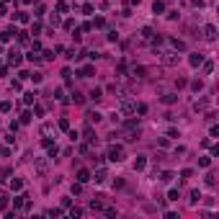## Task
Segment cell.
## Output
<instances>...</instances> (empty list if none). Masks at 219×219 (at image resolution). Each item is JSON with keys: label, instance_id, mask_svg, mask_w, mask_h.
I'll return each mask as SVG.
<instances>
[{"label": "cell", "instance_id": "cell-5", "mask_svg": "<svg viewBox=\"0 0 219 219\" xmlns=\"http://www.w3.org/2000/svg\"><path fill=\"white\" fill-rule=\"evenodd\" d=\"M108 178V173H106V167H98V170H96V175H93V178L90 180H96V183H103V180Z\"/></svg>", "mask_w": 219, "mask_h": 219}, {"label": "cell", "instance_id": "cell-31", "mask_svg": "<svg viewBox=\"0 0 219 219\" xmlns=\"http://www.w3.org/2000/svg\"><path fill=\"white\" fill-rule=\"evenodd\" d=\"M60 129L67 131V129H70V121H67V119H60Z\"/></svg>", "mask_w": 219, "mask_h": 219}, {"label": "cell", "instance_id": "cell-29", "mask_svg": "<svg viewBox=\"0 0 219 219\" xmlns=\"http://www.w3.org/2000/svg\"><path fill=\"white\" fill-rule=\"evenodd\" d=\"M191 88H193V90H196V93H199V90H201V88H204V83H201V80H193V83H191Z\"/></svg>", "mask_w": 219, "mask_h": 219}, {"label": "cell", "instance_id": "cell-34", "mask_svg": "<svg viewBox=\"0 0 219 219\" xmlns=\"http://www.w3.org/2000/svg\"><path fill=\"white\" fill-rule=\"evenodd\" d=\"M137 114H147V103H137Z\"/></svg>", "mask_w": 219, "mask_h": 219}, {"label": "cell", "instance_id": "cell-20", "mask_svg": "<svg viewBox=\"0 0 219 219\" xmlns=\"http://www.w3.org/2000/svg\"><path fill=\"white\" fill-rule=\"evenodd\" d=\"M204 183H206V186L211 188V186L217 183V175H214V173H206V180H204Z\"/></svg>", "mask_w": 219, "mask_h": 219}, {"label": "cell", "instance_id": "cell-19", "mask_svg": "<svg viewBox=\"0 0 219 219\" xmlns=\"http://www.w3.org/2000/svg\"><path fill=\"white\" fill-rule=\"evenodd\" d=\"M131 111H134V106L129 101H121V114H131Z\"/></svg>", "mask_w": 219, "mask_h": 219}, {"label": "cell", "instance_id": "cell-10", "mask_svg": "<svg viewBox=\"0 0 219 219\" xmlns=\"http://www.w3.org/2000/svg\"><path fill=\"white\" fill-rule=\"evenodd\" d=\"M83 137H85V139L90 142V144L96 142V131H93V126H85V131H83Z\"/></svg>", "mask_w": 219, "mask_h": 219}, {"label": "cell", "instance_id": "cell-41", "mask_svg": "<svg viewBox=\"0 0 219 219\" xmlns=\"http://www.w3.org/2000/svg\"><path fill=\"white\" fill-rule=\"evenodd\" d=\"M39 31H41V26H39V23H34V26H31V34H34V36H39Z\"/></svg>", "mask_w": 219, "mask_h": 219}, {"label": "cell", "instance_id": "cell-40", "mask_svg": "<svg viewBox=\"0 0 219 219\" xmlns=\"http://www.w3.org/2000/svg\"><path fill=\"white\" fill-rule=\"evenodd\" d=\"M83 191V183H72V193H80Z\"/></svg>", "mask_w": 219, "mask_h": 219}, {"label": "cell", "instance_id": "cell-17", "mask_svg": "<svg viewBox=\"0 0 219 219\" xmlns=\"http://www.w3.org/2000/svg\"><path fill=\"white\" fill-rule=\"evenodd\" d=\"M21 188H23V180H21V178H13L10 180V191H21Z\"/></svg>", "mask_w": 219, "mask_h": 219}, {"label": "cell", "instance_id": "cell-22", "mask_svg": "<svg viewBox=\"0 0 219 219\" xmlns=\"http://www.w3.org/2000/svg\"><path fill=\"white\" fill-rule=\"evenodd\" d=\"M34 101H36V93H26V96H23V103H26V106H31Z\"/></svg>", "mask_w": 219, "mask_h": 219}, {"label": "cell", "instance_id": "cell-33", "mask_svg": "<svg viewBox=\"0 0 219 219\" xmlns=\"http://www.w3.org/2000/svg\"><path fill=\"white\" fill-rule=\"evenodd\" d=\"M57 13H67V3H57Z\"/></svg>", "mask_w": 219, "mask_h": 219}, {"label": "cell", "instance_id": "cell-8", "mask_svg": "<svg viewBox=\"0 0 219 219\" xmlns=\"http://www.w3.org/2000/svg\"><path fill=\"white\" fill-rule=\"evenodd\" d=\"M26 199H28V196H16V199H13V209H23V206H28Z\"/></svg>", "mask_w": 219, "mask_h": 219}, {"label": "cell", "instance_id": "cell-16", "mask_svg": "<svg viewBox=\"0 0 219 219\" xmlns=\"http://www.w3.org/2000/svg\"><path fill=\"white\" fill-rule=\"evenodd\" d=\"M163 10H165V3H163V0H157V3L152 5V13H155V16H160Z\"/></svg>", "mask_w": 219, "mask_h": 219}, {"label": "cell", "instance_id": "cell-7", "mask_svg": "<svg viewBox=\"0 0 219 219\" xmlns=\"http://www.w3.org/2000/svg\"><path fill=\"white\" fill-rule=\"evenodd\" d=\"M88 180H90V173H88L85 167H80L77 170V183H88Z\"/></svg>", "mask_w": 219, "mask_h": 219}, {"label": "cell", "instance_id": "cell-42", "mask_svg": "<svg viewBox=\"0 0 219 219\" xmlns=\"http://www.w3.org/2000/svg\"><path fill=\"white\" fill-rule=\"evenodd\" d=\"M206 121H209V124H214V121H217V114H214V111L206 114Z\"/></svg>", "mask_w": 219, "mask_h": 219}, {"label": "cell", "instance_id": "cell-28", "mask_svg": "<svg viewBox=\"0 0 219 219\" xmlns=\"http://www.w3.org/2000/svg\"><path fill=\"white\" fill-rule=\"evenodd\" d=\"M16 18L21 21V23H28V13H23V10H21V13H18V16H16Z\"/></svg>", "mask_w": 219, "mask_h": 219}, {"label": "cell", "instance_id": "cell-36", "mask_svg": "<svg viewBox=\"0 0 219 219\" xmlns=\"http://www.w3.org/2000/svg\"><path fill=\"white\" fill-rule=\"evenodd\" d=\"M93 26H96V28H103L106 21H103V18H96V21H93Z\"/></svg>", "mask_w": 219, "mask_h": 219}, {"label": "cell", "instance_id": "cell-38", "mask_svg": "<svg viewBox=\"0 0 219 219\" xmlns=\"http://www.w3.org/2000/svg\"><path fill=\"white\" fill-rule=\"evenodd\" d=\"M0 209H8V196H0Z\"/></svg>", "mask_w": 219, "mask_h": 219}, {"label": "cell", "instance_id": "cell-30", "mask_svg": "<svg viewBox=\"0 0 219 219\" xmlns=\"http://www.w3.org/2000/svg\"><path fill=\"white\" fill-rule=\"evenodd\" d=\"M31 121V111H23V116H21V124H28Z\"/></svg>", "mask_w": 219, "mask_h": 219}, {"label": "cell", "instance_id": "cell-27", "mask_svg": "<svg viewBox=\"0 0 219 219\" xmlns=\"http://www.w3.org/2000/svg\"><path fill=\"white\" fill-rule=\"evenodd\" d=\"M167 201H178V191H175V188H170V193H167Z\"/></svg>", "mask_w": 219, "mask_h": 219}, {"label": "cell", "instance_id": "cell-12", "mask_svg": "<svg viewBox=\"0 0 219 219\" xmlns=\"http://www.w3.org/2000/svg\"><path fill=\"white\" fill-rule=\"evenodd\" d=\"M144 167H147V160H144V155H139L134 160V170H144Z\"/></svg>", "mask_w": 219, "mask_h": 219}, {"label": "cell", "instance_id": "cell-13", "mask_svg": "<svg viewBox=\"0 0 219 219\" xmlns=\"http://www.w3.org/2000/svg\"><path fill=\"white\" fill-rule=\"evenodd\" d=\"M8 60H10V64H21V54L16 52V49H10V52H8Z\"/></svg>", "mask_w": 219, "mask_h": 219}, {"label": "cell", "instance_id": "cell-37", "mask_svg": "<svg viewBox=\"0 0 219 219\" xmlns=\"http://www.w3.org/2000/svg\"><path fill=\"white\" fill-rule=\"evenodd\" d=\"M204 64V72H211V70H214V62H201Z\"/></svg>", "mask_w": 219, "mask_h": 219}, {"label": "cell", "instance_id": "cell-23", "mask_svg": "<svg viewBox=\"0 0 219 219\" xmlns=\"http://www.w3.org/2000/svg\"><path fill=\"white\" fill-rule=\"evenodd\" d=\"M142 36H144V39H152V36H155V31H152L150 26H144V28H142Z\"/></svg>", "mask_w": 219, "mask_h": 219}, {"label": "cell", "instance_id": "cell-26", "mask_svg": "<svg viewBox=\"0 0 219 219\" xmlns=\"http://www.w3.org/2000/svg\"><path fill=\"white\" fill-rule=\"evenodd\" d=\"M175 178V175L173 173H163V178H160V180H163V183H170V180Z\"/></svg>", "mask_w": 219, "mask_h": 219}, {"label": "cell", "instance_id": "cell-4", "mask_svg": "<svg viewBox=\"0 0 219 219\" xmlns=\"http://www.w3.org/2000/svg\"><path fill=\"white\" fill-rule=\"evenodd\" d=\"M131 77H137V80L147 77V67H142V64H134V67H131Z\"/></svg>", "mask_w": 219, "mask_h": 219}, {"label": "cell", "instance_id": "cell-6", "mask_svg": "<svg viewBox=\"0 0 219 219\" xmlns=\"http://www.w3.org/2000/svg\"><path fill=\"white\" fill-rule=\"evenodd\" d=\"M96 75V67H93V64H85L83 70H80V77H93Z\"/></svg>", "mask_w": 219, "mask_h": 219}, {"label": "cell", "instance_id": "cell-1", "mask_svg": "<svg viewBox=\"0 0 219 219\" xmlns=\"http://www.w3.org/2000/svg\"><path fill=\"white\" fill-rule=\"evenodd\" d=\"M160 60H163V64H167V67H175V64L180 62V54L175 52V49L173 52H160Z\"/></svg>", "mask_w": 219, "mask_h": 219}, {"label": "cell", "instance_id": "cell-11", "mask_svg": "<svg viewBox=\"0 0 219 219\" xmlns=\"http://www.w3.org/2000/svg\"><path fill=\"white\" fill-rule=\"evenodd\" d=\"M170 47L175 49V52H183V49H186V41H180V39H170Z\"/></svg>", "mask_w": 219, "mask_h": 219}, {"label": "cell", "instance_id": "cell-15", "mask_svg": "<svg viewBox=\"0 0 219 219\" xmlns=\"http://www.w3.org/2000/svg\"><path fill=\"white\" fill-rule=\"evenodd\" d=\"M36 173H47V160H44V157L36 160Z\"/></svg>", "mask_w": 219, "mask_h": 219}, {"label": "cell", "instance_id": "cell-39", "mask_svg": "<svg viewBox=\"0 0 219 219\" xmlns=\"http://www.w3.org/2000/svg\"><path fill=\"white\" fill-rule=\"evenodd\" d=\"M72 101H75V103H83V101H85V98H83V96H80V93H72Z\"/></svg>", "mask_w": 219, "mask_h": 219}, {"label": "cell", "instance_id": "cell-2", "mask_svg": "<svg viewBox=\"0 0 219 219\" xmlns=\"http://www.w3.org/2000/svg\"><path fill=\"white\" fill-rule=\"evenodd\" d=\"M108 160H111V163H121L124 160V147L121 144H111V147H108Z\"/></svg>", "mask_w": 219, "mask_h": 219}, {"label": "cell", "instance_id": "cell-3", "mask_svg": "<svg viewBox=\"0 0 219 219\" xmlns=\"http://www.w3.org/2000/svg\"><path fill=\"white\" fill-rule=\"evenodd\" d=\"M204 39H206V41H217V26L214 23L204 26Z\"/></svg>", "mask_w": 219, "mask_h": 219}, {"label": "cell", "instance_id": "cell-9", "mask_svg": "<svg viewBox=\"0 0 219 219\" xmlns=\"http://www.w3.org/2000/svg\"><path fill=\"white\" fill-rule=\"evenodd\" d=\"M188 62H191V67H199V64L204 62V54H199V52H196V54H191V57H188Z\"/></svg>", "mask_w": 219, "mask_h": 219}, {"label": "cell", "instance_id": "cell-25", "mask_svg": "<svg viewBox=\"0 0 219 219\" xmlns=\"http://www.w3.org/2000/svg\"><path fill=\"white\" fill-rule=\"evenodd\" d=\"M201 201V191H193L191 193V204H199Z\"/></svg>", "mask_w": 219, "mask_h": 219}, {"label": "cell", "instance_id": "cell-24", "mask_svg": "<svg viewBox=\"0 0 219 219\" xmlns=\"http://www.w3.org/2000/svg\"><path fill=\"white\" fill-rule=\"evenodd\" d=\"M204 108H206V101H196L193 103V111H204Z\"/></svg>", "mask_w": 219, "mask_h": 219}, {"label": "cell", "instance_id": "cell-18", "mask_svg": "<svg viewBox=\"0 0 219 219\" xmlns=\"http://www.w3.org/2000/svg\"><path fill=\"white\" fill-rule=\"evenodd\" d=\"M103 98V90H101V88H93L90 90V101H101Z\"/></svg>", "mask_w": 219, "mask_h": 219}, {"label": "cell", "instance_id": "cell-35", "mask_svg": "<svg viewBox=\"0 0 219 219\" xmlns=\"http://www.w3.org/2000/svg\"><path fill=\"white\" fill-rule=\"evenodd\" d=\"M83 13H85V16H90V13H93V5L85 3V5H83Z\"/></svg>", "mask_w": 219, "mask_h": 219}, {"label": "cell", "instance_id": "cell-32", "mask_svg": "<svg viewBox=\"0 0 219 219\" xmlns=\"http://www.w3.org/2000/svg\"><path fill=\"white\" fill-rule=\"evenodd\" d=\"M199 165H201V167H209V165H211V157H201Z\"/></svg>", "mask_w": 219, "mask_h": 219}, {"label": "cell", "instance_id": "cell-14", "mask_svg": "<svg viewBox=\"0 0 219 219\" xmlns=\"http://www.w3.org/2000/svg\"><path fill=\"white\" fill-rule=\"evenodd\" d=\"M85 116H88V121H90V124H93V121H96V124H98V121H101V119H103V116H101V114H98V111H88V114H85Z\"/></svg>", "mask_w": 219, "mask_h": 219}, {"label": "cell", "instance_id": "cell-21", "mask_svg": "<svg viewBox=\"0 0 219 219\" xmlns=\"http://www.w3.org/2000/svg\"><path fill=\"white\" fill-rule=\"evenodd\" d=\"M175 101H178V96H173V93H167V96H163V103H167V106H170V103H175Z\"/></svg>", "mask_w": 219, "mask_h": 219}]
</instances>
